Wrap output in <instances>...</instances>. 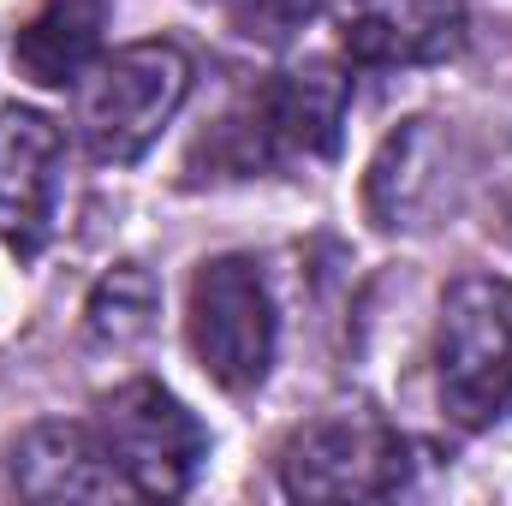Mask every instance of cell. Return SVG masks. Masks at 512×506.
Instances as JSON below:
<instances>
[{
  "label": "cell",
  "mask_w": 512,
  "mask_h": 506,
  "mask_svg": "<svg viewBox=\"0 0 512 506\" xmlns=\"http://www.w3.org/2000/svg\"><path fill=\"white\" fill-rule=\"evenodd\" d=\"M501 227H507V239H512V161H507V173H501Z\"/></svg>",
  "instance_id": "cell-14"
},
{
  "label": "cell",
  "mask_w": 512,
  "mask_h": 506,
  "mask_svg": "<svg viewBox=\"0 0 512 506\" xmlns=\"http://www.w3.org/2000/svg\"><path fill=\"white\" fill-rule=\"evenodd\" d=\"M191 352L203 376L227 393H251L274 364V298L251 256H209L191 274L185 310Z\"/></svg>",
  "instance_id": "cell-4"
},
{
  "label": "cell",
  "mask_w": 512,
  "mask_h": 506,
  "mask_svg": "<svg viewBox=\"0 0 512 506\" xmlns=\"http://www.w3.org/2000/svg\"><path fill=\"white\" fill-rule=\"evenodd\" d=\"M66 185L60 126L36 108H0V245L36 256L54 233Z\"/></svg>",
  "instance_id": "cell-7"
},
{
  "label": "cell",
  "mask_w": 512,
  "mask_h": 506,
  "mask_svg": "<svg viewBox=\"0 0 512 506\" xmlns=\"http://www.w3.org/2000/svg\"><path fill=\"white\" fill-rule=\"evenodd\" d=\"M191 60L173 42H131L78 78V137L102 167H131L179 114Z\"/></svg>",
  "instance_id": "cell-3"
},
{
  "label": "cell",
  "mask_w": 512,
  "mask_h": 506,
  "mask_svg": "<svg viewBox=\"0 0 512 506\" xmlns=\"http://www.w3.org/2000/svg\"><path fill=\"white\" fill-rule=\"evenodd\" d=\"M12 477L30 501H120V495H131L126 471L114 465L102 435L84 423H36L12 453Z\"/></svg>",
  "instance_id": "cell-9"
},
{
  "label": "cell",
  "mask_w": 512,
  "mask_h": 506,
  "mask_svg": "<svg viewBox=\"0 0 512 506\" xmlns=\"http://www.w3.org/2000/svg\"><path fill=\"white\" fill-rule=\"evenodd\" d=\"M155 310H161V292H155V274L143 262H120L96 280L90 292V310H84V328H90V346L102 352H131L149 328H155Z\"/></svg>",
  "instance_id": "cell-12"
},
{
  "label": "cell",
  "mask_w": 512,
  "mask_h": 506,
  "mask_svg": "<svg viewBox=\"0 0 512 506\" xmlns=\"http://www.w3.org/2000/svg\"><path fill=\"white\" fill-rule=\"evenodd\" d=\"M447 137L435 120H411L382 143L376 167H370V215L376 227L399 233V227H429V209L447 191Z\"/></svg>",
  "instance_id": "cell-11"
},
{
  "label": "cell",
  "mask_w": 512,
  "mask_h": 506,
  "mask_svg": "<svg viewBox=\"0 0 512 506\" xmlns=\"http://www.w3.org/2000/svg\"><path fill=\"white\" fill-rule=\"evenodd\" d=\"M340 48L358 66H441L465 48V0H328Z\"/></svg>",
  "instance_id": "cell-8"
},
{
  "label": "cell",
  "mask_w": 512,
  "mask_h": 506,
  "mask_svg": "<svg viewBox=\"0 0 512 506\" xmlns=\"http://www.w3.org/2000/svg\"><path fill=\"white\" fill-rule=\"evenodd\" d=\"M96 435L126 471L131 495L173 501L197 483L209 459V429L161 387V381H126L96 399Z\"/></svg>",
  "instance_id": "cell-5"
},
{
  "label": "cell",
  "mask_w": 512,
  "mask_h": 506,
  "mask_svg": "<svg viewBox=\"0 0 512 506\" xmlns=\"http://www.w3.org/2000/svg\"><path fill=\"white\" fill-rule=\"evenodd\" d=\"M346 78L322 60L274 72L268 84H256L251 96H239V108L203 137L209 167L251 179V173H310L322 161H334L340 126H346Z\"/></svg>",
  "instance_id": "cell-1"
},
{
  "label": "cell",
  "mask_w": 512,
  "mask_h": 506,
  "mask_svg": "<svg viewBox=\"0 0 512 506\" xmlns=\"http://www.w3.org/2000/svg\"><path fill=\"white\" fill-rule=\"evenodd\" d=\"M102 0H42L18 36H12V66L36 90H78V78L102 60Z\"/></svg>",
  "instance_id": "cell-10"
},
{
  "label": "cell",
  "mask_w": 512,
  "mask_h": 506,
  "mask_svg": "<svg viewBox=\"0 0 512 506\" xmlns=\"http://www.w3.org/2000/svg\"><path fill=\"white\" fill-rule=\"evenodd\" d=\"M435 393L459 429H495L512 417V280L471 274L441 298Z\"/></svg>",
  "instance_id": "cell-2"
},
{
  "label": "cell",
  "mask_w": 512,
  "mask_h": 506,
  "mask_svg": "<svg viewBox=\"0 0 512 506\" xmlns=\"http://www.w3.org/2000/svg\"><path fill=\"white\" fill-rule=\"evenodd\" d=\"M411 477V447L364 411L304 423L280 447V483L292 501H387Z\"/></svg>",
  "instance_id": "cell-6"
},
{
  "label": "cell",
  "mask_w": 512,
  "mask_h": 506,
  "mask_svg": "<svg viewBox=\"0 0 512 506\" xmlns=\"http://www.w3.org/2000/svg\"><path fill=\"white\" fill-rule=\"evenodd\" d=\"M221 6V18L239 30V36H251V42H286V36H298L328 0H215Z\"/></svg>",
  "instance_id": "cell-13"
}]
</instances>
